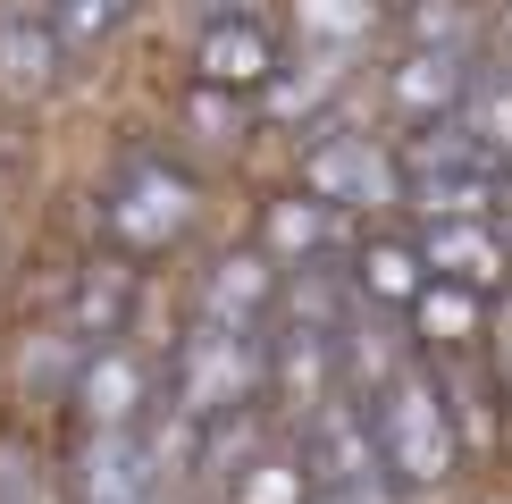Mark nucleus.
<instances>
[{"label": "nucleus", "instance_id": "nucleus-2", "mask_svg": "<svg viewBox=\"0 0 512 504\" xmlns=\"http://www.w3.org/2000/svg\"><path fill=\"white\" fill-rule=\"evenodd\" d=\"M403 202L429 219H496V194H504V160L487 152L462 118H437V126H412L403 143Z\"/></svg>", "mask_w": 512, "mask_h": 504}, {"label": "nucleus", "instance_id": "nucleus-6", "mask_svg": "<svg viewBox=\"0 0 512 504\" xmlns=\"http://www.w3.org/2000/svg\"><path fill=\"white\" fill-rule=\"evenodd\" d=\"M76 420L84 437H118V429H143L152 420V370H143L135 345H93L76 362Z\"/></svg>", "mask_w": 512, "mask_h": 504}, {"label": "nucleus", "instance_id": "nucleus-18", "mask_svg": "<svg viewBox=\"0 0 512 504\" xmlns=\"http://www.w3.org/2000/svg\"><path fill=\"white\" fill-rule=\"evenodd\" d=\"M412 328H420V345H437V353H462L471 336H487V294L429 278V286L412 294Z\"/></svg>", "mask_w": 512, "mask_h": 504}, {"label": "nucleus", "instance_id": "nucleus-21", "mask_svg": "<svg viewBox=\"0 0 512 504\" xmlns=\"http://www.w3.org/2000/svg\"><path fill=\"white\" fill-rule=\"evenodd\" d=\"M42 9H51V34L68 42V59H76V51H101V42L135 17V0H42Z\"/></svg>", "mask_w": 512, "mask_h": 504}, {"label": "nucleus", "instance_id": "nucleus-11", "mask_svg": "<svg viewBox=\"0 0 512 504\" xmlns=\"http://www.w3.org/2000/svg\"><path fill=\"white\" fill-rule=\"evenodd\" d=\"M68 68V42L51 34L42 0H9L0 9V101H42Z\"/></svg>", "mask_w": 512, "mask_h": 504}, {"label": "nucleus", "instance_id": "nucleus-25", "mask_svg": "<svg viewBox=\"0 0 512 504\" xmlns=\"http://www.w3.org/2000/svg\"><path fill=\"white\" fill-rule=\"evenodd\" d=\"M311 504H395V496H387V479H378V488H311Z\"/></svg>", "mask_w": 512, "mask_h": 504}, {"label": "nucleus", "instance_id": "nucleus-4", "mask_svg": "<svg viewBox=\"0 0 512 504\" xmlns=\"http://www.w3.org/2000/svg\"><path fill=\"white\" fill-rule=\"evenodd\" d=\"M185 227H194V177L168 168L160 152H135V160L110 177V194H101V236H110L126 261L168 252Z\"/></svg>", "mask_w": 512, "mask_h": 504}, {"label": "nucleus", "instance_id": "nucleus-13", "mask_svg": "<svg viewBox=\"0 0 512 504\" xmlns=\"http://www.w3.org/2000/svg\"><path fill=\"white\" fill-rule=\"evenodd\" d=\"M420 261H429V278L471 286V294H496L512 278V252L496 236V219H429L420 227Z\"/></svg>", "mask_w": 512, "mask_h": 504}, {"label": "nucleus", "instance_id": "nucleus-3", "mask_svg": "<svg viewBox=\"0 0 512 504\" xmlns=\"http://www.w3.org/2000/svg\"><path fill=\"white\" fill-rule=\"evenodd\" d=\"M261 387H269V336H227V328L194 320V336L168 362V412L194 420V429H219V420L252 412Z\"/></svg>", "mask_w": 512, "mask_h": 504}, {"label": "nucleus", "instance_id": "nucleus-16", "mask_svg": "<svg viewBox=\"0 0 512 504\" xmlns=\"http://www.w3.org/2000/svg\"><path fill=\"white\" fill-rule=\"evenodd\" d=\"M420 286H429L420 244H403V236H361V252H353V294H361V303H395V311H412Z\"/></svg>", "mask_w": 512, "mask_h": 504}, {"label": "nucleus", "instance_id": "nucleus-12", "mask_svg": "<svg viewBox=\"0 0 512 504\" xmlns=\"http://www.w3.org/2000/svg\"><path fill=\"white\" fill-rule=\"evenodd\" d=\"M471 51H445V42H412L387 76V101L412 126H437V118H462V93H471Z\"/></svg>", "mask_w": 512, "mask_h": 504}, {"label": "nucleus", "instance_id": "nucleus-5", "mask_svg": "<svg viewBox=\"0 0 512 504\" xmlns=\"http://www.w3.org/2000/svg\"><path fill=\"white\" fill-rule=\"evenodd\" d=\"M303 194L328 202L336 219H345V210L370 219V210L403 202V160L387 152V143H370V135H319L303 152Z\"/></svg>", "mask_w": 512, "mask_h": 504}, {"label": "nucleus", "instance_id": "nucleus-7", "mask_svg": "<svg viewBox=\"0 0 512 504\" xmlns=\"http://www.w3.org/2000/svg\"><path fill=\"white\" fill-rule=\"evenodd\" d=\"M303 471L311 488H378L387 479V462H378V437H370V412L345 404V395H328L311 420H303Z\"/></svg>", "mask_w": 512, "mask_h": 504}, {"label": "nucleus", "instance_id": "nucleus-24", "mask_svg": "<svg viewBox=\"0 0 512 504\" xmlns=\"http://www.w3.org/2000/svg\"><path fill=\"white\" fill-rule=\"evenodd\" d=\"M496 387H512V286H504V303H496Z\"/></svg>", "mask_w": 512, "mask_h": 504}, {"label": "nucleus", "instance_id": "nucleus-23", "mask_svg": "<svg viewBox=\"0 0 512 504\" xmlns=\"http://www.w3.org/2000/svg\"><path fill=\"white\" fill-rule=\"evenodd\" d=\"M185 110H194V126H210V143H236V135H244V101H236V93L194 84V101H185Z\"/></svg>", "mask_w": 512, "mask_h": 504}, {"label": "nucleus", "instance_id": "nucleus-1", "mask_svg": "<svg viewBox=\"0 0 512 504\" xmlns=\"http://www.w3.org/2000/svg\"><path fill=\"white\" fill-rule=\"evenodd\" d=\"M370 437H378V462H387L395 488H445L462 462V429L437 395V370H395L387 387L370 395Z\"/></svg>", "mask_w": 512, "mask_h": 504}, {"label": "nucleus", "instance_id": "nucleus-8", "mask_svg": "<svg viewBox=\"0 0 512 504\" xmlns=\"http://www.w3.org/2000/svg\"><path fill=\"white\" fill-rule=\"evenodd\" d=\"M160 437L152 420L143 429H118V437H84V471H76V504H160Z\"/></svg>", "mask_w": 512, "mask_h": 504}, {"label": "nucleus", "instance_id": "nucleus-9", "mask_svg": "<svg viewBox=\"0 0 512 504\" xmlns=\"http://www.w3.org/2000/svg\"><path fill=\"white\" fill-rule=\"evenodd\" d=\"M194 84H210V93H269L277 84V34L261 26V17H210L202 42H194Z\"/></svg>", "mask_w": 512, "mask_h": 504}, {"label": "nucleus", "instance_id": "nucleus-27", "mask_svg": "<svg viewBox=\"0 0 512 504\" xmlns=\"http://www.w3.org/2000/svg\"><path fill=\"white\" fill-rule=\"evenodd\" d=\"M504 51H512V9H504Z\"/></svg>", "mask_w": 512, "mask_h": 504}, {"label": "nucleus", "instance_id": "nucleus-20", "mask_svg": "<svg viewBox=\"0 0 512 504\" xmlns=\"http://www.w3.org/2000/svg\"><path fill=\"white\" fill-rule=\"evenodd\" d=\"M462 126L496 152L504 168H512V68H487V76H471V93H462Z\"/></svg>", "mask_w": 512, "mask_h": 504}, {"label": "nucleus", "instance_id": "nucleus-15", "mask_svg": "<svg viewBox=\"0 0 512 504\" xmlns=\"http://www.w3.org/2000/svg\"><path fill=\"white\" fill-rule=\"evenodd\" d=\"M261 252H269L277 269H319V252H336V210H328V202H311V194L269 202V219H261Z\"/></svg>", "mask_w": 512, "mask_h": 504}, {"label": "nucleus", "instance_id": "nucleus-26", "mask_svg": "<svg viewBox=\"0 0 512 504\" xmlns=\"http://www.w3.org/2000/svg\"><path fill=\"white\" fill-rule=\"evenodd\" d=\"M496 236H504V252H512V177H504V194H496Z\"/></svg>", "mask_w": 512, "mask_h": 504}, {"label": "nucleus", "instance_id": "nucleus-14", "mask_svg": "<svg viewBox=\"0 0 512 504\" xmlns=\"http://www.w3.org/2000/svg\"><path fill=\"white\" fill-rule=\"evenodd\" d=\"M126 320H135V269H126V261L84 269V286H76V303H68V336L93 353V345H118Z\"/></svg>", "mask_w": 512, "mask_h": 504}, {"label": "nucleus", "instance_id": "nucleus-10", "mask_svg": "<svg viewBox=\"0 0 512 504\" xmlns=\"http://www.w3.org/2000/svg\"><path fill=\"white\" fill-rule=\"evenodd\" d=\"M277 294H286V278H277L269 252H227V261H210V278H202V328L269 336Z\"/></svg>", "mask_w": 512, "mask_h": 504}, {"label": "nucleus", "instance_id": "nucleus-17", "mask_svg": "<svg viewBox=\"0 0 512 504\" xmlns=\"http://www.w3.org/2000/svg\"><path fill=\"white\" fill-rule=\"evenodd\" d=\"M378 17H387V0H294V34L319 59H353L378 34Z\"/></svg>", "mask_w": 512, "mask_h": 504}, {"label": "nucleus", "instance_id": "nucleus-22", "mask_svg": "<svg viewBox=\"0 0 512 504\" xmlns=\"http://www.w3.org/2000/svg\"><path fill=\"white\" fill-rule=\"evenodd\" d=\"M336 84H345V59H319V51H311L294 76L277 68V84H269V118H311L319 101L336 93Z\"/></svg>", "mask_w": 512, "mask_h": 504}, {"label": "nucleus", "instance_id": "nucleus-19", "mask_svg": "<svg viewBox=\"0 0 512 504\" xmlns=\"http://www.w3.org/2000/svg\"><path fill=\"white\" fill-rule=\"evenodd\" d=\"M227 504H311L303 454H252L244 471L227 479Z\"/></svg>", "mask_w": 512, "mask_h": 504}]
</instances>
